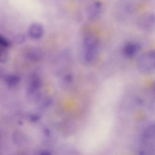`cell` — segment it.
I'll list each match as a JSON object with an SVG mask.
<instances>
[{
    "label": "cell",
    "mask_w": 155,
    "mask_h": 155,
    "mask_svg": "<svg viewBox=\"0 0 155 155\" xmlns=\"http://www.w3.org/2000/svg\"><path fill=\"white\" fill-rule=\"evenodd\" d=\"M137 65L138 70L142 74H148L155 71V51H148L140 55Z\"/></svg>",
    "instance_id": "6da1fadb"
},
{
    "label": "cell",
    "mask_w": 155,
    "mask_h": 155,
    "mask_svg": "<svg viewBox=\"0 0 155 155\" xmlns=\"http://www.w3.org/2000/svg\"><path fill=\"white\" fill-rule=\"evenodd\" d=\"M85 48V58L88 62L92 61L96 57L99 40L94 34L89 33L84 37L83 41Z\"/></svg>",
    "instance_id": "7a4b0ae2"
},
{
    "label": "cell",
    "mask_w": 155,
    "mask_h": 155,
    "mask_svg": "<svg viewBox=\"0 0 155 155\" xmlns=\"http://www.w3.org/2000/svg\"><path fill=\"white\" fill-rule=\"evenodd\" d=\"M137 25L140 30L144 31H153L155 29V14L150 12L142 14L137 18Z\"/></svg>",
    "instance_id": "3957f363"
},
{
    "label": "cell",
    "mask_w": 155,
    "mask_h": 155,
    "mask_svg": "<svg viewBox=\"0 0 155 155\" xmlns=\"http://www.w3.org/2000/svg\"><path fill=\"white\" fill-rule=\"evenodd\" d=\"M102 5L99 0H94L89 4L87 7V13L89 18L92 20L97 18L100 14Z\"/></svg>",
    "instance_id": "277c9868"
},
{
    "label": "cell",
    "mask_w": 155,
    "mask_h": 155,
    "mask_svg": "<svg viewBox=\"0 0 155 155\" xmlns=\"http://www.w3.org/2000/svg\"><path fill=\"white\" fill-rule=\"evenodd\" d=\"M44 31L42 27L38 24L31 25L28 30L29 37L34 40H38L41 38L43 34Z\"/></svg>",
    "instance_id": "5b68a950"
},
{
    "label": "cell",
    "mask_w": 155,
    "mask_h": 155,
    "mask_svg": "<svg viewBox=\"0 0 155 155\" xmlns=\"http://www.w3.org/2000/svg\"><path fill=\"white\" fill-rule=\"evenodd\" d=\"M140 46L138 44L129 43L125 45L123 49L125 55L128 58L134 57L140 50Z\"/></svg>",
    "instance_id": "8992f818"
},
{
    "label": "cell",
    "mask_w": 155,
    "mask_h": 155,
    "mask_svg": "<svg viewBox=\"0 0 155 155\" xmlns=\"http://www.w3.org/2000/svg\"><path fill=\"white\" fill-rule=\"evenodd\" d=\"M41 82L40 78L35 75H33L31 79L28 87V91L29 93H32L40 88Z\"/></svg>",
    "instance_id": "52a82bcc"
},
{
    "label": "cell",
    "mask_w": 155,
    "mask_h": 155,
    "mask_svg": "<svg viewBox=\"0 0 155 155\" xmlns=\"http://www.w3.org/2000/svg\"><path fill=\"white\" fill-rule=\"evenodd\" d=\"M20 80V77L14 74H9L5 77V81L6 85L9 87H12L16 85Z\"/></svg>",
    "instance_id": "ba28073f"
},
{
    "label": "cell",
    "mask_w": 155,
    "mask_h": 155,
    "mask_svg": "<svg viewBox=\"0 0 155 155\" xmlns=\"http://www.w3.org/2000/svg\"><path fill=\"white\" fill-rule=\"evenodd\" d=\"M143 137L146 139L153 138L155 137V123L148 125L144 130Z\"/></svg>",
    "instance_id": "9c48e42d"
},
{
    "label": "cell",
    "mask_w": 155,
    "mask_h": 155,
    "mask_svg": "<svg viewBox=\"0 0 155 155\" xmlns=\"http://www.w3.org/2000/svg\"><path fill=\"white\" fill-rule=\"evenodd\" d=\"M41 57V54L37 50H33L31 51L28 54V58L32 60H37Z\"/></svg>",
    "instance_id": "30bf717a"
},
{
    "label": "cell",
    "mask_w": 155,
    "mask_h": 155,
    "mask_svg": "<svg viewBox=\"0 0 155 155\" xmlns=\"http://www.w3.org/2000/svg\"><path fill=\"white\" fill-rule=\"evenodd\" d=\"M10 44L9 41L7 38L3 36H0V45L2 48H7L9 47Z\"/></svg>",
    "instance_id": "8fae6325"
},
{
    "label": "cell",
    "mask_w": 155,
    "mask_h": 155,
    "mask_svg": "<svg viewBox=\"0 0 155 155\" xmlns=\"http://www.w3.org/2000/svg\"><path fill=\"white\" fill-rule=\"evenodd\" d=\"M5 48H2L0 51V61L1 63L5 62L8 58V55L7 52Z\"/></svg>",
    "instance_id": "7c38bea8"
},
{
    "label": "cell",
    "mask_w": 155,
    "mask_h": 155,
    "mask_svg": "<svg viewBox=\"0 0 155 155\" xmlns=\"http://www.w3.org/2000/svg\"><path fill=\"white\" fill-rule=\"evenodd\" d=\"M25 38L22 35L17 36L15 38V41L18 44H21L25 42Z\"/></svg>",
    "instance_id": "4fadbf2b"
},
{
    "label": "cell",
    "mask_w": 155,
    "mask_h": 155,
    "mask_svg": "<svg viewBox=\"0 0 155 155\" xmlns=\"http://www.w3.org/2000/svg\"><path fill=\"white\" fill-rule=\"evenodd\" d=\"M40 118V117L38 115H33L31 117L30 119L32 121H36L39 120Z\"/></svg>",
    "instance_id": "5bb4252c"
},
{
    "label": "cell",
    "mask_w": 155,
    "mask_h": 155,
    "mask_svg": "<svg viewBox=\"0 0 155 155\" xmlns=\"http://www.w3.org/2000/svg\"><path fill=\"white\" fill-rule=\"evenodd\" d=\"M44 133L45 135L47 137L49 136L50 135V131L49 130L48 128H46L44 129Z\"/></svg>",
    "instance_id": "9a60e30c"
},
{
    "label": "cell",
    "mask_w": 155,
    "mask_h": 155,
    "mask_svg": "<svg viewBox=\"0 0 155 155\" xmlns=\"http://www.w3.org/2000/svg\"><path fill=\"white\" fill-rule=\"evenodd\" d=\"M51 152L47 151H44L42 152L41 153V155H51Z\"/></svg>",
    "instance_id": "2e32d148"
},
{
    "label": "cell",
    "mask_w": 155,
    "mask_h": 155,
    "mask_svg": "<svg viewBox=\"0 0 155 155\" xmlns=\"http://www.w3.org/2000/svg\"><path fill=\"white\" fill-rule=\"evenodd\" d=\"M51 100H49L45 104L46 106H48L51 103Z\"/></svg>",
    "instance_id": "e0dca14e"
},
{
    "label": "cell",
    "mask_w": 155,
    "mask_h": 155,
    "mask_svg": "<svg viewBox=\"0 0 155 155\" xmlns=\"http://www.w3.org/2000/svg\"><path fill=\"white\" fill-rule=\"evenodd\" d=\"M18 124H19L21 125L23 124V123L21 121H19L18 122Z\"/></svg>",
    "instance_id": "ac0fdd59"
},
{
    "label": "cell",
    "mask_w": 155,
    "mask_h": 155,
    "mask_svg": "<svg viewBox=\"0 0 155 155\" xmlns=\"http://www.w3.org/2000/svg\"><path fill=\"white\" fill-rule=\"evenodd\" d=\"M144 0V1H147V0Z\"/></svg>",
    "instance_id": "d6986e66"
}]
</instances>
